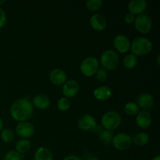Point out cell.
<instances>
[{
    "label": "cell",
    "mask_w": 160,
    "mask_h": 160,
    "mask_svg": "<svg viewBox=\"0 0 160 160\" xmlns=\"http://www.w3.org/2000/svg\"><path fill=\"white\" fill-rule=\"evenodd\" d=\"M149 142V135L148 133L141 131L132 138V143L138 147H142L146 145Z\"/></svg>",
    "instance_id": "ffe728a7"
},
{
    "label": "cell",
    "mask_w": 160,
    "mask_h": 160,
    "mask_svg": "<svg viewBox=\"0 0 160 160\" xmlns=\"http://www.w3.org/2000/svg\"><path fill=\"white\" fill-rule=\"evenodd\" d=\"M129 12L134 15H141L146 11L148 2L145 0H131L128 5Z\"/></svg>",
    "instance_id": "4fadbf2b"
},
{
    "label": "cell",
    "mask_w": 160,
    "mask_h": 160,
    "mask_svg": "<svg viewBox=\"0 0 160 160\" xmlns=\"http://www.w3.org/2000/svg\"><path fill=\"white\" fill-rule=\"evenodd\" d=\"M70 101L66 97H62L57 102V108L61 112H66L70 108Z\"/></svg>",
    "instance_id": "4316f807"
},
{
    "label": "cell",
    "mask_w": 160,
    "mask_h": 160,
    "mask_svg": "<svg viewBox=\"0 0 160 160\" xmlns=\"http://www.w3.org/2000/svg\"><path fill=\"white\" fill-rule=\"evenodd\" d=\"M49 80L54 85H62L67 81V73L62 69L56 68L50 72Z\"/></svg>",
    "instance_id": "5bb4252c"
},
{
    "label": "cell",
    "mask_w": 160,
    "mask_h": 160,
    "mask_svg": "<svg viewBox=\"0 0 160 160\" xmlns=\"http://www.w3.org/2000/svg\"><path fill=\"white\" fill-rule=\"evenodd\" d=\"M135 121L138 128L145 130L151 126L152 118L151 114L148 111L142 110L136 115Z\"/></svg>",
    "instance_id": "9a60e30c"
},
{
    "label": "cell",
    "mask_w": 160,
    "mask_h": 160,
    "mask_svg": "<svg viewBox=\"0 0 160 160\" xmlns=\"http://www.w3.org/2000/svg\"><path fill=\"white\" fill-rule=\"evenodd\" d=\"M35 132L34 125L29 121L19 122L16 127V133L21 139H29Z\"/></svg>",
    "instance_id": "ba28073f"
},
{
    "label": "cell",
    "mask_w": 160,
    "mask_h": 160,
    "mask_svg": "<svg viewBox=\"0 0 160 160\" xmlns=\"http://www.w3.org/2000/svg\"><path fill=\"white\" fill-rule=\"evenodd\" d=\"M152 160H160V156H159V155H157V156H155V157L153 158Z\"/></svg>",
    "instance_id": "e575fe53"
},
{
    "label": "cell",
    "mask_w": 160,
    "mask_h": 160,
    "mask_svg": "<svg viewBox=\"0 0 160 160\" xmlns=\"http://www.w3.org/2000/svg\"><path fill=\"white\" fill-rule=\"evenodd\" d=\"M23 159V155L20 154L15 150L7 152L4 156V160H22Z\"/></svg>",
    "instance_id": "83f0119b"
},
{
    "label": "cell",
    "mask_w": 160,
    "mask_h": 160,
    "mask_svg": "<svg viewBox=\"0 0 160 160\" xmlns=\"http://www.w3.org/2000/svg\"><path fill=\"white\" fill-rule=\"evenodd\" d=\"M0 136H1V139L3 142L10 143L14 140L15 134L12 130L9 129V128H3L2 131L0 132Z\"/></svg>",
    "instance_id": "cb8c5ba5"
},
{
    "label": "cell",
    "mask_w": 160,
    "mask_h": 160,
    "mask_svg": "<svg viewBox=\"0 0 160 160\" xmlns=\"http://www.w3.org/2000/svg\"><path fill=\"white\" fill-rule=\"evenodd\" d=\"M93 95L95 99L101 102H106L112 97V90L108 86H99L94 90Z\"/></svg>",
    "instance_id": "ac0fdd59"
},
{
    "label": "cell",
    "mask_w": 160,
    "mask_h": 160,
    "mask_svg": "<svg viewBox=\"0 0 160 160\" xmlns=\"http://www.w3.org/2000/svg\"><path fill=\"white\" fill-rule=\"evenodd\" d=\"M34 160H53L52 152L45 147H39L34 152Z\"/></svg>",
    "instance_id": "d6986e66"
},
{
    "label": "cell",
    "mask_w": 160,
    "mask_h": 160,
    "mask_svg": "<svg viewBox=\"0 0 160 160\" xmlns=\"http://www.w3.org/2000/svg\"><path fill=\"white\" fill-rule=\"evenodd\" d=\"M89 22H90L91 27L97 31H104L107 26L106 18L102 15L98 13H95L92 15Z\"/></svg>",
    "instance_id": "2e32d148"
},
{
    "label": "cell",
    "mask_w": 160,
    "mask_h": 160,
    "mask_svg": "<svg viewBox=\"0 0 160 160\" xmlns=\"http://www.w3.org/2000/svg\"><path fill=\"white\" fill-rule=\"evenodd\" d=\"M6 21H7V17H6V12L4 9L0 7V29L4 28Z\"/></svg>",
    "instance_id": "f546056e"
},
{
    "label": "cell",
    "mask_w": 160,
    "mask_h": 160,
    "mask_svg": "<svg viewBox=\"0 0 160 160\" xmlns=\"http://www.w3.org/2000/svg\"><path fill=\"white\" fill-rule=\"evenodd\" d=\"M95 79L100 83H103L107 80L108 78V73L107 70H106L103 68L98 69V71L96 72V73L95 74Z\"/></svg>",
    "instance_id": "f1b7e54d"
},
{
    "label": "cell",
    "mask_w": 160,
    "mask_h": 160,
    "mask_svg": "<svg viewBox=\"0 0 160 160\" xmlns=\"http://www.w3.org/2000/svg\"><path fill=\"white\" fill-rule=\"evenodd\" d=\"M80 86L76 80H67L62 86V92L64 96L67 98H73L79 92Z\"/></svg>",
    "instance_id": "30bf717a"
},
{
    "label": "cell",
    "mask_w": 160,
    "mask_h": 160,
    "mask_svg": "<svg viewBox=\"0 0 160 160\" xmlns=\"http://www.w3.org/2000/svg\"><path fill=\"white\" fill-rule=\"evenodd\" d=\"M113 47L116 52L124 54L129 52L131 48V42L126 35L118 34L113 39Z\"/></svg>",
    "instance_id": "9c48e42d"
},
{
    "label": "cell",
    "mask_w": 160,
    "mask_h": 160,
    "mask_svg": "<svg viewBox=\"0 0 160 160\" xmlns=\"http://www.w3.org/2000/svg\"><path fill=\"white\" fill-rule=\"evenodd\" d=\"M98 62L106 70H115L120 65V57L115 50L107 49L103 52Z\"/></svg>",
    "instance_id": "277c9868"
},
{
    "label": "cell",
    "mask_w": 160,
    "mask_h": 160,
    "mask_svg": "<svg viewBox=\"0 0 160 160\" xmlns=\"http://www.w3.org/2000/svg\"><path fill=\"white\" fill-rule=\"evenodd\" d=\"M96 125V120L90 114H84L81 116L78 121V128L83 131H92Z\"/></svg>",
    "instance_id": "7c38bea8"
},
{
    "label": "cell",
    "mask_w": 160,
    "mask_h": 160,
    "mask_svg": "<svg viewBox=\"0 0 160 160\" xmlns=\"http://www.w3.org/2000/svg\"><path fill=\"white\" fill-rule=\"evenodd\" d=\"M32 102L28 98H18L13 102L10 107V115L18 122L28 121L34 112Z\"/></svg>",
    "instance_id": "6da1fadb"
},
{
    "label": "cell",
    "mask_w": 160,
    "mask_h": 160,
    "mask_svg": "<svg viewBox=\"0 0 160 160\" xmlns=\"http://www.w3.org/2000/svg\"><path fill=\"white\" fill-rule=\"evenodd\" d=\"M5 2H6V1H5V0H0V6H1L2 4H4Z\"/></svg>",
    "instance_id": "74e56055"
},
{
    "label": "cell",
    "mask_w": 160,
    "mask_h": 160,
    "mask_svg": "<svg viewBox=\"0 0 160 160\" xmlns=\"http://www.w3.org/2000/svg\"><path fill=\"white\" fill-rule=\"evenodd\" d=\"M102 0H88L86 1V7L91 12H96L102 6Z\"/></svg>",
    "instance_id": "484cf974"
},
{
    "label": "cell",
    "mask_w": 160,
    "mask_h": 160,
    "mask_svg": "<svg viewBox=\"0 0 160 160\" xmlns=\"http://www.w3.org/2000/svg\"><path fill=\"white\" fill-rule=\"evenodd\" d=\"M132 137L126 133H118L113 136L112 145L118 151H125L132 145Z\"/></svg>",
    "instance_id": "8992f818"
},
{
    "label": "cell",
    "mask_w": 160,
    "mask_h": 160,
    "mask_svg": "<svg viewBox=\"0 0 160 160\" xmlns=\"http://www.w3.org/2000/svg\"><path fill=\"white\" fill-rule=\"evenodd\" d=\"M113 133L112 131L103 130L102 132L99 135V140L102 144L106 145H109L112 144V138H113Z\"/></svg>",
    "instance_id": "d4e9b609"
},
{
    "label": "cell",
    "mask_w": 160,
    "mask_h": 160,
    "mask_svg": "<svg viewBox=\"0 0 160 160\" xmlns=\"http://www.w3.org/2000/svg\"><path fill=\"white\" fill-rule=\"evenodd\" d=\"M89 160H99L98 159V158L95 157V156H93V157H91L90 159H89Z\"/></svg>",
    "instance_id": "8d00e7d4"
},
{
    "label": "cell",
    "mask_w": 160,
    "mask_h": 160,
    "mask_svg": "<svg viewBox=\"0 0 160 160\" xmlns=\"http://www.w3.org/2000/svg\"><path fill=\"white\" fill-rule=\"evenodd\" d=\"M99 69V62L98 59L94 56H88L81 62L80 65V70L84 76L92 78L95 76Z\"/></svg>",
    "instance_id": "5b68a950"
},
{
    "label": "cell",
    "mask_w": 160,
    "mask_h": 160,
    "mask_svg": "<svg viewBox=\"0 0 160 160\" xmlns=\"http://www.w3.org/2000/svg\"><path fill=\"white\" fill-rule=\"evenodd\" d=\"M31 148V142L29 139H20L15 145V151L20 154L23 155L28 152Z\"/></svg>",
    "instance_id": "44dd1931"
},
{
    "label": "cell",
    "mask_w": 160,
    "mask_h": 160,
    "mask_svg": "<svg viewBox=\"0 0 160 160\" xmlns=\"http://www.w3.org/2000/svg\"><path fill=\"white\" fill-rule=\"evenodd\" d=\"M31 102H32L34 108L35 107L36 109L44 110L49 107L51 105V100L48 95H45V94H38L33 98Z\"/></svg>",
    "instance_id": "e0dca14e"
},
{
    "label": "cell",
    "mask_w": 160,
    "mask_h": 160,
    "mask_svg": "<svg viewBox=\"0 0 160 160\" xmlns=\"http://www.w3.org/2000/svg\"><path fill=\"white\" fill-rule=\"evenodd\" d=\"M124 112L128 116H136L139 112H140V109H139L138 106L137 105V103L134 102H127L125 104L124 108Z\"/></svg>",
    "instance_id": "7402d4cb"
},
{
    "label": "cell",
    "mask_w": 160,
    "mask_h": 160,
    "mask_svg": "<svg viewBox=\"0 0 160 160\" xmlns=\"http://www.w3.org/2000/svg\"><path fill=\"white\" fill-rule=\"evenodd\" d=\"M137 105L139 109L143 111H148L152 109L155 104V99L152 95L148 92H144L141 94L137 99Z\"/></svg>",
    "instance_id": "8fae6325"
},
{
    "label": "cell",
    "mask_w": 160,
    "mask_h": 160,
    "mask_svg": "<svg viewBox=\"0 0 160 160\" xmlns=\"http://www.w3.org/2000/svg\"><path fill=\"white\" fill-rule=\"evenodd\" d=\"M3 126H4V123H3L2 119L1 117H0V132H1V131H2Z\"/></svg>",
    "instance_id": "836d02e7"
},
{
    "label": "cell",
    "mask_w": 160,
    "mask_h": 160,
    "mask_svg": "<svg viewBox=\"0 0 160 160\" xmlns=\"http://www.w3.org/2000/svg\"><path fill=\"white\" fill-rule=\"evenodd\" d=\"M134 23L135 29L141 34H148L152 29V20L149 16L145 13L136 17Z\"/></svg>",
    "instance_id": "52a82bcc"
},
{
    "label": "cell",
    "mask_w": 160,
    "mask_h": 160,
    "mask_svg": "<svg viewBox=\"0 0 160 160\" xmlns=\"http://www.w3.org/2000/svg\"><path fill=\"white\" fill-rule=\"evenodd\" d=\"M121 123V116L117 111H107L102 116L101 126L104 130L110 131H115L120 128Z\"/></svg>",
    "instance_id": "3957f363"
},
{
    "label": "cell",
    "mask_w": 160,
    "mask_h": 160,
    "mask_svg": "<svg viewBox=\"0 0 160 160\" xmlns=\"http://www.w3.org/2000/svg\"><path fill=\"white\" fill-rule=\"evenodd\" d=\"M63 160H84L82 158H81L78 156H75V155H70L64 158Z\"/></svg>",
    "instance_id": "d6a6232c"
},
{
    "label": "cell",
    "mask_w": 160,
    "mask_h": 160,
    "mask_svg": "<svg viewBox=\"0 0 160 160\" xmlns=\"http://www.w3.org/2000/svg\"><path fill=\"white\" fill-rule=\"evenodd\" d=\"M153 48L152 43L145 37H138L131 43L130 50L136 56H144L149 54Z\"/></svg>",
    "instance_id": "7a4b0ae2"
},
{
    "label": "cell",
    "mask_w": 160,
    "mask_h": 160,
    "mask_svg": "<svg viewBox=\"0 0 160 160\" xmlns=\"http://www.w3.org/2000/svg\"><path fill=\"white\" fill-rule=\"evenodd\" d=\"M156 62H157L158 65H159V54H158V56H157V59H156Z\"/></svg>",
    "instance_id": "d590c367"
},
{
    "label": "cell",
    "mask_w": 160,
    "mask_h": 160,
    "mask_svg": "<svg viewBox=\"0 0 160 160\" xmlns=\"http://www.w3.org/2000/svg\"><path fill=\"white\" fill-rule=\"evenodd\" d=\"M123 66L126 67L128 70H132L134 67L137 66L138 64V58L137 56H134V54L131 53V54L127 55L123 59Z\"/></svg>",
    "instance_id": "603a6c76"
},
{
    "label": "cell",
    "mask_w": 160,
    "mask_h": 160,
    "mask_svg": "<svg viewBox=\"0 0 160 160\" xmlns=\"http://www.w3.org/2000/svg\"><path fill=\"white\" fill-rule=\"evenodd\" d=\"M103 130H104V129H103V128H102V126H99V125L97 124L96 126L95 127V128H94V129L92 130V132L95 133V134H97V135L99 136L100 134H101V133L102 132Z\"/></svg>",
    "instance_id": "1f68e13d"
},
{
    "label": "cell",
    "mask_w": 160,
    "mask_h": 160,
    "mask_svg": "<svg viewBox=\"0 0 160 160\" xmlns=\"http://www.w3.org/2000/svg\"><path fill=\"white\" fill-rule=\"evenodd\" d=\"M135 15L131 13V12H128V13L124 16L123 20H124V22L127 24H131V23H134V20H135Z\"/></svg>",
    "instance_id": "4dcf8cb0"
}]
</instances>
